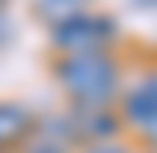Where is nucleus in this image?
I'll list each match as a JSON object with an SVG mask.
<instances>
[{"label":"nucleus","instance_id":"obj_4","mask_svg":"<svg viewBox=\"0 0 157 153\" xmlns=\"http://www.w3.org/2000/svg\"><path fill=\"white\" fill-rule=\"evenodd\" d=\"M66 128H71L75 145H103V141H116V132L124 128L120 124L116 108H71L66 112Z\"/></svg>","mask_w":157,"mask_h":153},{"label":"nucleus","instance_id":"obj_3","mask_svg":"<svg viewBox=\"0 0 157 153\" xmlns=\"http://www.w3.org/2000/svg\"><path fill=\"white\" fill-rule=\"evenodd\" d=\"M116 112H120V124L136 137H149L157 128V62L141 66L132 79L124 83L116 99Z\"/></svg>","mask_w":157,"mask_h":153},{"label":"nucleus","instance_id":"obj_8","mask_svg":"<svg viewBox=\"0 0 157 153\" xmlns=\"http://www.w3.org/2000/svg\"><path fill=\"white\" fill-rule=\"evenodd\" d=\"M78 153H132V149L120 145V141H103V145H83Z\"/></svg>","mask_w":157,"mask_h":153},{"label":"nucleus","instance_id":"obj_2","mask_svg":"<svg viewBox=\"0 0 157 153\" xmlns=\"http://www.w3.org/2000/svg\"><path fill=\"white\" fill-rule=\"evenodd\" d=\"M112 41H116V21L108 13H95V8H75V13L50 21V46L58 50V58L112 50Z\"/></svg>","mask_w":157,"mask_h":153},{"label":"nucleus","instance_id":"obj_7","mask_svg":"<svg viewBox=\"0 0 157 153\" xmlns=\"http://www.w3.org/2000/svg\"><path fill=\"white\" fill-rule=\"evenodd\" d=\"M37 4H41V13H46L50 21H58V17L75 13V8H87V0H37Z\"/></svg>","mask_w":157,"mask_h":153},{"label":"nucleus","instance_id":"obj_10","mask_svg":"<svg viewBox=\"0 0 157 153\" xmlns=\"http://www.w3.org/2000/svg\"><path fill=\"white\" fill-rule=\"evenodd\" d=\"M0 17H4V0H0Z\"/></svg>","mask_w":157,"mask_h":153},{"label":"nucleus","instance_id":"obj_6","mask_svg":"<svg viewBox=\"0 0 157 153\" xmlns=\"http://www.w3.org/2000/svg\"><path fill=\"white\" fill-rule=\"evenodd\" d=\"M21 153H78L66 120H54V116H37V128L33 137L21 145Z\"/></svg>","mask_w":157,"mask_h":153},{"label":"nucleus","instance_id":"obj_5","mask_svg":"<svg viewBox=\"0 0 157 153\" xmlns=\"http://www.w3.org/2000/svg\"><path fill=\"white\" fill-rule=\"evenodd\" d=\"M33 128H37L33 108L13 104V99L0 104V153H21V145L33 137Z\"/></svg>","mask_w":157,"mask_h":153},{"label":"nucleus","instance_id":"obj_12","mask_svg":"<svg viewBox=\"0 0 157 153\" xmlns=\"http://www.w3.org/2000/svg\"><path fill=\"white\" fill-rule=\"evenodd\" d=\"M149 153H153V149H149Z\"/></svg>","mask_w":157,"mask_h":153},{"label":"nucleus","instance_id":"obj_1","mask_svg":"<svg viewBox=\"0 0 157 153\" xmlns=\"http://www.w3.org/2000/svg\"><path fill=\"white\" fill-rule=\"evenodd\" d=\"M54 79L75 108H112L124 91V66L116 50H91V54L54 58Z\"/></svg>","mask_w":157,"mask_h":153},{"label":"nucleus","instance_id":"obj_9","mask_svg":"<svg viewBox=\"0 0 157 153\" xmlns=\"http://www.w3.org/2000/svg\"><path fill=\"white\" fill-rule=\"evenodd\" d=\"M145 141H149V149L157 153V128H153V132H149V137H145Z\"/></svg>","mask_w":157,"mask_h":153},{"label":"nucleus","instance_id":"obj_11","mask_svg":"<svg viewBox=\"0 0 157 153\" xmlns=\"http://www.w3.org/2000/svg\"><path fill=\"white\" fill-rule=\"evenodd\" d=\"M145 4H157V0H145Z\"/></svg>","mask_w":157,"mask_h":153}]
</instances>
